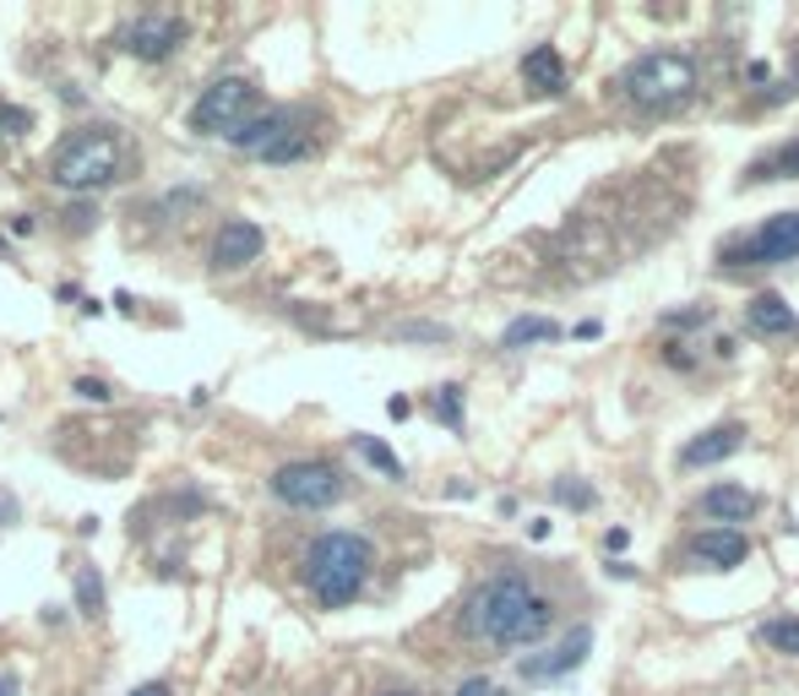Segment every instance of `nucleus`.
<instances>
[{
	"label": "nucleus",
	"instance_id": "nucleus-31",
	"mask_svg": "<svg viewBox=\"0 0 799 696\" xmlns=\"http://www.w3.org/2000/svg\"><path fill=\"white\" fill-rule=\"evenodd\" d=\"M11 518H17V501H11V496L0 490V522H11Z\"/></svg>",
	"mask_w": 799,
	"mask_h": 696
},
{
	"label": "nucleus",
	"instance_id": "nucleus-14",
	"mask_svg": "<svg viewBox=\"0 0 799 696\" xmlns=\"http://www.w3.org/2000/svg\"><path fill=\"white\" fill-rule=\"evenodd\" d=\"M740 446H745V425H712V431H702L697 441H686L680 463H686V468H708V463L734 457Z\"/></svg>",
	"mask_w": 799,
	"mask_h": 696
},
{
	"label": "nucleus",
	"instance_id": "nucleus-8",
	"mask_svg": "<svg viewBox=\"0 0 799 696\" xmlns=\"http://www.w3.org/2000/svg\"><path fill=\"white\" fill-rule=\"evenodd\" d=\"M795 257H799V213H778L756 235H745V240L718 251L723 267H773V261H795Z\"/></svg>",
	"mask_w": 799,
	"mask_h": 696
},
{
	"label": "nucleus",
	"instance_id": "nucleus-20",
	"mask_svg": "<svg viewBox=\"0 0 799 696\" xmlns=\"http://www.w3.org/2000/svg\"><path fill=\"white\" fill-rule=\"evenodd\" d=\"M751 180H799V137L789 142V148H778L773 159L751 164Z\"/></svg>",
	"mask_w": 799,
	"mask_h": 696
},
{
	"label": "nucleus",
	"instance_id": "nucleus-10",
	"mask_svg": "<svg viewBox=\"0 0 799 696\" xmlns=\"http://www.w3.org/2000/svg\"><path fill=\"white\" fill-rule=\"evenodd\" d=\"M745 555H751V544H745L740 528H702V533H691V544H686V561H691L697 572H734Z\"/></svg>",
	"mask_w": 799,
	"mask_h": 696
},
{
	"label": "nucleus",
	"instance_id": "nucleus-9",
	"mask_svg": "<svg viewBox=\"0 0 799 696\" xmlns=\"http://www.w3.org/2000/svg\"><path fill=\"white\" fill-rule=\"evenodd\" d=\"M120 44H125L136 61H169L179 44H185V22L169 17V11H147V17H136V22L120 33Z\"/></svg>",
	"mask_w": 799,
	"mask_h": 696
},
{
	"label": "nucleus",
	"instance_id": "nucleus-24",
	"mask_svg": "<svg viewBox=\"0 0 799 696\" xmlns=\"http://www.w3.org/2000/svg\"><path fill=\"white\" fill-rule=\"evenodd\" d=\"M0 131H6V137H28V131H33V115H28L22 104H0Z\"/></svg>",
	"mask_w": 799,
	"mask_h": 696
},
{
	"label": "nucleus",
	"instance_id": "nucleus-3",
	"mask_svg": "<svg viewBox=\"0 0 799 696\" xmlns=\"http://www.w3.org/2000/svg\"><path fill=\"white\" fill-rule=\"evenodd\" d=\"M120 164H125V142L109 126H92V131H77L61 142V153L50 159V180L61 191H98V185L120 180Z\"/></svg>",
	"mask_w": 799,
	"mask_h": 696
},
{
	"label": "nucleus",
	"instance_id": "nucleus-28",
	"mask_svg": "<svg viewBox=\"0 0 799 696\" xmlns=\"http://www.w3.org/2000/svg\"><path fill=\"white\" fill-rule=\"evenodd\" d=\"M457 696H495V686H490L484 675H473V681H462V686H457Z\"/></svg>",
	"mask_w": 799,
	"mask_h": 696
},
{
	"label": "nucleus",
	"instance_id": "nucleus-30",
	"mask_svg": "<svg viewBox=\"0 0 799 696\" xmlns=\"http://www.w3.org/2000/svg\"><path fill=\"white\" fill-rule=\"evenodd\" d=\"M604 544H610V550H625V544H631V533H625V528H610V539H604Z\"/></svg>",
	"mask_w": 799,
	"mask_h": 696
},
{
	"label": "nucleus",
	"instance_id": "nucleus-19",
	"mask_svg": "<svg viewBox=\"0 0 799 696\" xmlns=\"http://www.w3.org/2000/svg\"><path fill=\"white\" fill-rule=\"evenodd\" d=\"M354 452L370 463V468H381L386 479H403V457H397L386 441H375V435H354Z\"/></svg>",
	"mask_w": 799,
	"mask_h": 696
},
{
	"label": "nucleus",
	"instance_id": "nucleus-13",
	"mask_svg": "<svg viewBox=\"0 0 799 696\" xmlns=\"http://www.w3.org/2000/svg\"><path fill=\"white\" fill-rule=\"evenodd\" d=\"M745 327H751L756 338H789V333H799V316L789 311L784 294H756V300L745 305Z\"/></svg>",
	"mask_w": 799,
	"mask_h": 696
},
{
	"label": "nucleus",
	"instance_id": "nucleus-7",
	"mask_svg": "<svg viewBox=\"0 0 799 696\" xmlns=\"http://www.w3.org/2000/svg\"><path fill=\"white\" fill-rule=\"evenodd\" d=\"M251 109H256V87L245 77H218L212 87H201V98L190 104V131L196 137H229Z\"/></svg>",
	"mask_w": 799,
	"mask_h": 696
},
{
	"label": "nucleus",
	"instance_id": "nucleus-22",
	"mask_svg": "<svg viewBox=\"0 0 799 696\" xmlns=\"http://www.w3.org/2000/svg\"><path fill=\"white\" fill-rule=\"evenodd\" d=\"M77 609H83V615H103V577H98L92 566L77 572Z\"/></svg>",
	"mask_w": 799,
	"mask_h": 696
},
{
	"label": "nucleus",
	"instance_id": "nucleus-15",
	"mask_svg": "<svg viewBox=\"0 0 799 696\" xmlns=\"http://www.w3.org/2000/svg\"><path fill=\"white\" fill-rule=\"evenodd\" d=\"M702 512L712 518V528H734V522H745L756 512V496L740 490V485H712L708 496H702Z\"/></svg>",
	"mask_w": 799,
	"mask_h": 696
},
{
	"label": "nucleus",
	"instance_id": "nucleus-25",
	"mask_svg": "<svg viewBox=\"0 0 799 696\" xmlns=\"http://www.w3.org/2000/svg\"><path fill=\"white\" fill-rule=\"evenodd\" d=\"M72 392H77V398H83V403H109V398H114V392H109V387H103V381H92V376H83V381H77V387H72Z\"/></svg>",
	"mask_w": 799,
	"mask_h": 696
},
{
	"label": "nucleus",
	"instance_id": "nucleus-12",
	"mask_svg": "<svg viewBox=\"0 0 799 696\" xmlns=\"http://www.w3.org/2000/svg\"><path fill=\"white\" fill-rule=\"evenodd\" d=\"M588 648H593V631H588V626H577L560 648H549V653H538V659H523V664H517V675H523V681H560V675L582 670Z\"/></svg>",
	"mask_w": 799,
	"mask_h": 696
},
{
	"label": "nucleus",
	"instance_id": "nucleus-5",
	"mask_svg": "<svg viewBox=\"0 0 799 696\" xmlns=\"http://www.w3.org/2000/svg\"><path fill=\"white\" fill-rule=\"evenodd\" d=\"M229 142H234L240 153H251V159H266V164H294V159L310 153V131H305V120H299L294 109L245 115V120L229 131Z\"/></svg>",
	"mask_w": 799,
	"mask_h": 696
},
{
	"label": "nucleus",
	"instance_id": "nucleus-2",
	"mask_svg": "<svg viewBox=\"0 0 799 696\" xmlns=\"http://www.w3.org/2000/svg\"><path fill=\"white\" fill-rule=\"evenodd\" d=\"M370 566H375L370 539L338 528V533H321V539L310 544V555H305V583H310V594H316L321 609H343L364 594Z\"/></svg>",
	"mask_w": 799,
	"mask_h": 696
},
{
	"label": "nucleus",
	"instance_id": "nucleus-32",
	"mask_svg": "<svg viewBox=\"0 0 799 696\" xmlns=\"http://www.w3.org/2000/svg\"><path fill=\"white\" fill-rule=\"evenodd\" d=\"M0 696H17V681L11 675H0Z\"/></svg>",
	"mask_w": 799,
	"mask_h": 696
},
{
	"label": "nucleus",
	"instance_id": "nucleus-26",
	"mask_svg": "<svg viewBox=\"0 0 799 696\" xmlns=\"http://www.w3.org/2000/svg\"><path fill=\"white\" fill-rule=\"evenodd\" d=\"M397 338H430V344H441L446 327H430V322H408V327H397Z\"/></svg>",
	"mask_w": 799,
	"mask_h": 696
},
{
	"label": "nucleus",
	"instance_id": "nucleus-18",
	"mask_svg": "<svg viewBox=\"0 0 799 696\" xmlns=\"http://www.w3.org/2000/svg\"><path fill=\"white\" fill-rule=\"evenodd\" d=\"M549 338H560L555 322H544V316H517V322L501 333V348H528V344H549Z\"/></svg>",
	"mask_w": 799,
	"mask_h": 696
},
{
	"label": "nucleus",
	"instance_id": "nucleus-27",
	"mask_svg": "<svg viewBox=\"0 0 799 696\" xmlns=\"http://www.w3.org/2000/svg\"><path fill=\"white\" fill-rule=\"evenodd\" d=\"M702 322H708V311H686V316L675 311V316H664V327H702Z\"/></svg>",
	"mask_w": 799,
	"mask_h": 696
},
{
	"label": "nucleus",
	"instance_id": "nucleus-6",
	"mask_svg": "<svg viewBox=\"0 0 799 696\" xmlns=\"http://www.w3.org/2000/svg\"><path fill=\"white\" fill-rule=\"evenodd\" d=\"M266 485H272V496H277L283 507H299V512H327V507H338V501L349 496L343 468H332V463H321V457L283 463Z\"/></svg>",
	"mask_w": 799,
	"mask_h": 696
},
{
	"label": "nucleus",
	"instance_id": "nucleus-16",
	"mask_svg": "<svg viewBox=\"0 0 799 696\" xmlns=\"http://www.w3.org/2000/svg\"><path fill=\"white\" fill-rule=\"evenodd\" d=\"M523 83L533 93H566V61H560V50H549V44H538L523 55Z\"/></svg>",
	"mask_w": 799,
	"mask_h": 696
},
{
	"label": "nucleus",
	"instance_id": "nucleus-21",
	"mask_svg": "<svg viewBox=\"0 0 799 696\" xmlns=\"http://www.w3.org/2000/svg\"><path fill=\"white\" fill-rule=\"evenodd\" d=\"M430 409H436V420H441L446 431H462V387H436V398H430Z\"/></svg>",
	"mask_w": 799,
	"mask_h": 696
},
{
	"label": "nucleus",
	"instance_id": "nucleus-4",
	"mask_svg": "<svg viewBox=\"0 0 799 696\" xmlns=\"http://www.w3.org/2000/svg\"><path fill=\"white\" fill-rule=\"evenodd\" d=\"M702 83L697 61L691 55H675V50H653V55H636L621 72V93L642 109H669V104H686Z\"/></svg>",
	"mask_w": 799,
	"mask_h": 696
},
{
	"label": "nucleus",
	"instance_id": "nucleus-33",
	"mask_svg": "<svg viewBox=\"0 0 799 696\" xmlns=\"http://www.w3.org/2000/svg\"><path fill=\"white\" fill-rule=\"evenodd\" d=\"M381 696H414V692H381Z\"/></svg>",
	"mask_w": 799,
	"mask_h": 696
},
{
	"label": "nucleus",
	"instance_id": "nucleus-17",
	"mask_svg": "<svg viewBox=\"0 0 799 696\" xmlns=\"http://www.w3.org/2000/svg\"><path fill=\"white\" fill-rule=\"evenodd\" d=\"M756 642L773 648V653H784V659H799V615H778V620H767V626L756 631Z\"/></svg>",
	"mask_w": 799,
	"mask_h": 696
},
{
	"label": "nucleus",
	"instance_id": "nucleus-29",
	"mask_svg": "<svg viewBox=\"0 0 799 696\" xmlns=\"http://www.w3.org/2000/svg\"><path fill=\"white\" fill-rule=\"evenodd\" d=\"M131 696H175V692H169V681H147V686H136Z\"/></svg>",
	"mask_w": 799,
	"mask_h": 696
},
{
	"label": "nucleus",
	"instance_id": "nucleus-23",
	"mask_svg": "<svg viewBox=\"0 0 799 696\" xmlns=\"http://www.w3.org/2000/svg\"><path fill=\"white\" fill-rule=\"evenodd\" d=\"M555 501L571 507V512H588V507H593V485H582V479H555Z\"/></svg>",
	"mask_w": 799,
	"mask_h": 696
},
{
	"label": "nucleus",
	"instance_id": "nucleus-11",
	"mask_svg": "<svg viewBox=\"0 0 799 696\" xmlns=\"http://www.w3.org/2000/svg\"><path fill=\"white\" fill-rule=\"evenodd\" d=\"M262 251H266L262 224L229 218V224L218 229V240H212V267H218V272H245L251 261H262Z\"/></svg>",
	"mask_w": 799,
	"mask_h": 696
},
{
	"label": "nucleus",
	"instance_id": "nucleus-1",
	"mask_svg": "<svg viewBox=\"0 0 799 696\" xmlns=\"http://www.w3.org/2000/svg\"><path fill=\"white\" fill-rule=\"evenodd\" d=\"M462 626H468V637H479L490 648H528L555 626V605L523 572H495L490 583H479L468 594Z\"/></svg>",
	"mask_w": 799,
	"mask_h": 696
}]
</instances>
